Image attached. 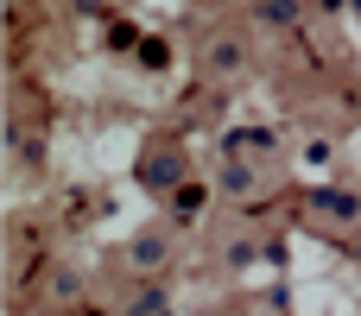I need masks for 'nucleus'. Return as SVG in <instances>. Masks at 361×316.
Segmentation results:
<instances>
[{"label": "nucleus", "instance_id": "obj_2", "mask_svg": "<svg viewBox=\"0 0 361 316\" xmlns=\"http://www.w3.org/2000/svg\"><path fill=\"white\" fill-rule=\"evenodd\" d=\"M178 177H184V171H178V158H171V152H159V158L146 165V184H152V190H178Z\"/></svg>", "mask_w": 361, "mask_h": 316}, {"label": "nucleus", "instance_id": "obj_3", "mask_svg": "<svg viewBox=\"0 0 361 316\" xmlns=\"http://www.w3.org/2000/svg\"><path fill=\"white\" fill-rule=\"evenodd\" d=\"M222 190H228V196H247V190H254V171H247L241 158H228V165H222Z\"/></svg>", "mask_w": 361, "mask_h": 316}, {"label": "nucleus", "instance_id": "obj_9", "mask_svg": "<svg viewBox=\"0 0 361 316\" xmlns=\"http://www.w3.org/2000/svg\"><path fill=\"white\" fill-rule=\"evenodd\" d=\"M355 260H361V241H355Z\"/></svg>", "mask_w": 361, "mask_h": 316}, {"label": "nucleus", "instance_id": "obj_1", "mask_svg": "<svg viewBox=\"0 0 361 316\" xmlns=\"http://www.w3.org/2000/svg\"><path fill=\"white\" fill-rule=\"evenodd\" d=\"M241 63H247V44H241L235 32H216V38L203 44V70H209V76H235Z\"/></svg>", "mask_w": 361, "mask_h": 316}, {"label": "nucleus", "instance_id": "obj_8", "mask_svg": "<svg viewBox=\"0 0 361 316\" xmlns=\"http://www.w3.org/2000/svg\"><path fill=\"white\" fill-rule=\"evenodd\" d=\"M349 6H355V13H361V0H349Z\"/></svg>", "mask_w": 361, "mask_h": 316}, {"label": "nucleus", "instance_id": "obj_7", "mask_svg": "<svg viewBox=\"0 0 361 316\" xmlns=\"http://www.w3.org/2000/svg\"><path fill=\"white\" fill-rule=\"evenodd\" d=\"M330 158V139H305V165H324Z\"/></svg>", "mask_w": 361, "mask_h": 316}, {"label": "nucleus", "instance_id": "obj_6", "mask_svg": "<svg viewBox=\"0 0 361 316\" xmlns=\"http://www.w3.org/2000/svg\"><path fill=\"white\" fill-rule=\"evenodd\" d=\"M133 316H171V304H165V298H140V304H133Z\"/></svg>", "mask_w": 361, "mask_h": 316}, {"label": "nucleus", "instance_id": "obj_5", "mask_svg": "<svg viewBox=\"0 0 361 316\" xmlns=\"http://www.w3.org/2000/svg\"><path fill=\"white\" fill-rule=\"evenodd\" d=\"M260 19H267V25H292L298 13H292V0H267V6H260Z\"/></svg>", "mask_w": 361, "mask_h": 316}, {"label": "nucleus", "instance_id": "obj_4", "mask_svg": "<svg viewBox=\"0 0 361 316\" xmlns=\"http://www.w3.org/2000/svg\"><path fill=\"white\" fill-rule=\"evenodd\" d=\"M165 260V234H140L133 241V266H159Z\"/></svg>", "mask_w": 361, "mask_h": 316}]
</instances>
